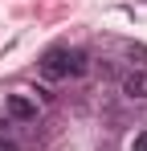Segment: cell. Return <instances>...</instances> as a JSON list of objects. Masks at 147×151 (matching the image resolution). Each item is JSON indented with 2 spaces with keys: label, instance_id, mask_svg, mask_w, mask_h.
<instances>
[{
  "label": "cell",
  "instance_id": "obj_1",
  "mask_svg": "<svg viewBox=\"0 0 147 151\" xmlns=\"http://www.w3.org/2000/svg\"><path fill=\"white\" fill-rule=\"evenodd\" d=\"M37 70L49 82H70V78H82L90 70V57H86V49H74V45H53L41 53Z\"/></svg>",
  "mask_w": 147,
  "mask_h": 151
},
{
  "label": "cell",
  "instance_id": "obj_2",
  "mask_svg": "<svg viewBox=\"0 0 147 151\" xmlns=\"http://www.w3.org/2000/svg\"><path fill=\"white\" fill-rule=\"evenodd\" d=\"M4 114H8L12 123H37L41 106H37V98H33V94L12 90V94H4Z\"/></svg>",
  "mask_w": 147,
  "mask_h": 151
},
{
  "label": "cell",
  "instance_id": "obj_3",
  "mask_svg": "<svg viewBox=\"0 0 147 151\" xmlns=\"http://www.w3.org/2000/svg\"><path fill=\"white\" fill-rule=\"evenodd\" d=\"M119 90L131 102H147V70H143V65H139V70H127L122 82H119Z\"/></svg>",
  "mask_w": 147,
  "mask_h": 151
},
{
  "label": "cell",
  "instance_id": "obj_4",
  "mask_svg": "<svg viewBox=\"0 0 147 151\" xmlns=\"http://www.w3.org/2000/svg\"><path fill=\"white\" fill-rule=\"evenodd\" d=\"M131 151H147V131H139V135H135V143H131Z\"/></svg>",
  "mask_w": 147,
  "mask_h": 151
},
{
  "label": "cell",
  "instance_id": "obj_5",
  "mask_svg": "<svg viewBox=\"0 0 147 151\" xmlns=\"http://www.w3.org/2000/svg\"><path fill=\"white\" fill-rule=\"evenodd\" d=\"M4 151H17V147H4Z\"/></svg>",
  "mask_w": 147,
  "mask_h": 151
}]
</instances>
